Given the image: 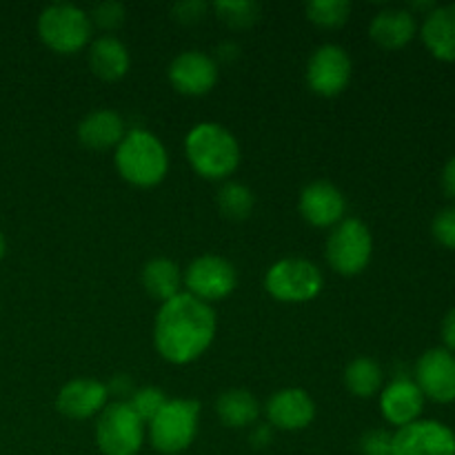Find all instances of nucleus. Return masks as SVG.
Instances as JSON below:
<instances>
[{"label": "nucleus", "mask_w": 455, "mask_h": 455, "mask_svg": "<svg viewBox=\"0 0 455 455\" xmlns=\"http://www.w3.org/2000/svg\"><path fill=\"white\" fill-rule=\"evenodd\" d=\"M216 336V314L207 302L178 293L163 302L154 327V345L172 364L194 363L212 347Z\"/></svg>", "instance_id": "1"}, {"label": "nucleus", "mask_w": 455, "mask_h": 455, "mask_svg": "<svg viewBox=\"0 0 455 455\" xmlns=\"http://www.w3.org/2000/svg\"><path fill=\"white\" fill-rule=\"evenodd\" d=\"M185 154L194 172L209 180H225L240 164L238 140L218 123L196 124L185 138Z\"/></svg>", "instance_id": "2"}, {"label": "nucleus", "mask_w": 455, "mask_h": 455, "mask_svg": "<svg viewBox=\"0 0 455 455\" xmlns=\"http://www.w3.org/2000/svg\"><path fill=\"white\" fill-rule=\"evenodd\" d=\"M116 169L129 185L149 189L167 176V149L151 132L133 129L124 133L123 142L116 147Z\"/></svg>", "instance_id": "3"}, {"label": "nucleus", "mask_w": 455, "mask_h": 455, "mask_svg": "<svg viewBox=\"0 0 455 455\" xmlns=\"http://www.w3.org/2000/svg\"><path fill=\"white\" fill-rule=\"evenodd\" d=\"M200 404L196 400H167L158 416L147 425L156 451L164 455L182 453L198 434Z\"/></svg>", "instance_id": "4"}, {"label": "nucleus", "mask_w": 455, "mask_h": 455, "mask_svg": "<svg viewBox=\"0 0 455 455\" xmlns=\"http://www.w3.org/2000/svg\"><path fill=\"white\" fill-rule=\"evenodd\" d=\"M89 13L76 4H49L38 18V36L52 52L76 53L92 38Z\"/></svg>", "instance_id": "5"}, {"label": "nucleus", "mask_w": 455, "mask_h": 455, "mask_svg": "<svg viewBox=\"0 0 455 455\" xmlns=\"http://www.w3.org/2000/svg\"><path fill=\"white\" fill-rule=\"evenodd\" d=\"M373 256V238L369 227L358 218H345L327 238V262L342 275H358Z\"/></svg>", "instance_id": "6"}, {"label": "nucleus", "mask_w": 455, "mask_h": 455, "mask_svg": "<svg viewBox=\"0 0 455 455\" xmlns=\"http://www.w3.org/2000/svg\"><path fill=\"white\" fill-rule=\"evenodd\" d=\"M145 440V422L127 403H114L98 413L96 444L102 455H136Z\"/></svg>", "instance_id": "7"}, {"label": "nucleus", "mask_w": 455, "mask_h": 455, "mask_svg": "<svg viewBox=\"0 0 455 455\" xmlns=\"http://www.w3.org/2000/svg\"><path fill=\"white\" fill-rule=\"evenodd\" d=\"M265 289L280 302H309L323 289V274L305 258H283L267 271Z\"/></svg>", "instance_id": "8"}, {"label": "nucleus", "mask_w": 455, "mask_h": 455, "mask_svg": "<svg viewBox=\"0 0 455 455\" xmlns=\"http://www.w3.org/2000/svg\"><path fill=\"white\" fill-rule=\"evenodd\" d=\"M238 275L234 265L220 256H200L182 274L187 293L203 302H216L229 296L235 289Z\"/></svg>", "instance_id": "9"}, {"label": "nucleus", "mask_w": 455, "mask_h": 455, "mask_svg": "<svg viewBox=\"0 0 455 455\" xmlns=\"http://www.w3.org/2000/svg\"><path fill=\"white\" fill-rule=\"evenodd\" d=\"M391 455H455V431L440 420H416L394 434Z\"/></svg>", "instance_id": "10"}, {"label": "nucleus", "mask_w": 455, "mask_h": 455, "mask_svg": "<svg viewBox=\"0 0 455 455\" xmlns=\"http://www.w3.org/2000/svg\"><path fill=\"white\" fill-rule=\"evenodd\" d=\"M413 382L425 400L438 404L455 403V354L444 347L425 351L413 369Z\"/></svg>", "instance_id": "11"}, {"label": "nucleus", "mask_w": 455, "mask_h": 455, "mask_svg": "<svg viewBox=\"0 0 455 455\" xmlns=\"http://www.w3.org/2000/svg\"><path fill=\"white\" fill-rule=\"evenodd\" d=\"M351 80V58L338 44H323L315 49L307 65V84L314 93L333 98L347 89Z\"/></svg>", "instance_id": "12"}, {"label": "nucleus", "mask_w": 455, "mask_h": 455, "mask_svg": "<svg viewBox=\"0 0 455 455\" xmlns=\"http://www.w3.org/2000/svg\"><path fill=\"white\" fill-rule=\"evenodd\" d=\"M169 80L185 96H204L216 87L218 65L209 53L198 49L182 52L169 65Z\"/></svg>", "instance_id": "13"}, {"label": "nucleus", "mask_w": 455, "mask_h": 455, "mask_svg": "<svg viewBox=\"0 0 455 455\" xmlns=\"http://www.w3.org/2000/svg\"><path fill=\"white\" fill-rule=\"evenodd\" d=\"M300 213L311 227H336L345 220L347 200L338 187L327 180H315L307 185L300 194Z\"/></svg>", "instance_id": "14"}, {"label": "nucleus", "mask_w": 455, "mask_h": 455, "mask_svg": "<svg viewBox=\"0 0 455 455\" xmlns=\"http://www.w3.org/2000/svg\"><path fill=\"white\" fill-rule=\"evenodd\" d=\"M422 409H425V395L418 389L413 378L398 376L380 391L382 418L398 429L420 420Z\"/></svg>", "instance_id": "15"}, {"label": "nucleus", "mask_w": 455, "mask_h": 455, "mask_svg": "<svg viewBox=\"0 0 455 455\" xmlns=\"http://www.w3.org/2000/svg\"><path fill=\"white\" fill-rule=\"evenodd\" d=\"M269 425L283 431H300L309 427L315 418V403L305 389L275 391L267 403Z\"/></svg>", "instance_id": "16"}, {"label": "nucleus", "mask_w": 455, "mask_h": 455, "mask_svg": "<svg viewBox=\"0 0 455 455\" xmlns=\"http://www.w3.org/2000/svg\"><path fill=\"white\" fill-rule=\"evenodd\" d=\"M107 385L92 380V378H78L67 382L58 394V411L74 420H87L98 416L107 407Z\"/></svg>", "instance_id": "17"}, {"label": "nucleus", "mask_w": 455, "mask_h": 455, "mask_svg": "<svg viewBox=\"0 0 455 455\" xmlns=\"http://www.w3.org/2000/svg\"><path fill=\"white\" fill-rule=\"evenodd\" d=\"M418 34V20L409 9L403 7H389L382 9L373 16L371 25H369V36L378 47L387 49V52H398V49L407 47Z\"/></svg>", "instance_id": "18"}, {"label": "nucleus", "mask_w": 455, "mask_h": 455, "mask_svg": "<svg viewBox=\"0 0 455 455\" xmlns=\"http://www.w3.org/2000/svg\"><path fill=\"white\" fill-rule=\"evenodd\" d=\"M420 36L431 56L443 62H455V3L438 4L427 13L422 18Z\"/></svg>", "instance_id": "19"}, {"label": "nucleus", "mask_w": 455, "mask_h": 455, "mask_svg": "<svg viewBox=\"0 0 455 455\" xmlns=\"http://www.w3.org/2000/svg\"><path fill=\"white\" fill-rule=\"evenodd\" d=\"M124 138V120L114 109H96L84 116L78 124V140L87 149H114Z\"/></svg>", "instance_id": "20"}, {"label": "nucleus", "mask_w": 455, "mask_h": 455, "mask_svg": "<svg viewBox=\"0 0 455 455\" xmlns=\"http://www.w3.org/2000/svg\"><path fill=\"white\" fill-rule=\"evenodd\" d=\"M132 58H129L127 47L120 43L116 36H100L92 43L89 49V67L100 80H120L129 71Z\"/></svg>", "instance_id": "21"}, {"label": "nucleus", "mask_w": 455, "mask_h": 455, "mask_svg": "<svg viewBox=\"0 0 455 455\" xmlns=\"http://www.w3.org/2000/svg\"><path fill=\"white\" fill-rule=\"evenodd\" d=\"M216 413L222 425L229 429H244V427L256 425L260 416V404L251 391L229 389L216 400Z\"/></svg>", "instance_id": "22"}, {"label": "nucleus", "mask_w": 455, "mask_h": 455, "mask_svg": "<svg viewBox=\"0 0 455 455\" xmlns=\"http://www.w3.org/2000/svg\"><path fill=\"white\" fill-rule=\"evenodd\" d=\"M142 287L154 300L167 302L180 293L182 274L169 258H154L142 269Z\"/></svg>", "instance_id": "23"}, {"label": "nucleus", "mask_w": 455, "mask_h": 455, "mask_svg": "<svg viewBox=\"0 0 455 455\" xmlns=\"http://www.w3.org/2000/svg\"><path fill=\"white\" fill-rule=\"evenodd\" d=\"M382 382H385V373L373 358L360 355L347 364L345 385L358 398H373L378 391H382Z\"/></svg>", "instance_id": "24"}, {"label": "nucleus", "mask_w": 455, "mask_h": 455, "mask_svg": "<svg viewBox=\"0 0 455 455\" xmlns=\"http://www.w3.org/2000/svg\"><path fill=\"white\" fill-rule=\"evenodd\" d=\"M253 194L243 182H227L218 191V207L229 220H247L253 212Z\"/></svg>", "instance_id": "25"}, {"label": "nucleus", "mask_w": 455, "mask_h": 455, "mask_svg": "<svg viewBox=\"0 0 455 455\" xmlns=\"http://www.w3.org/2000/svg\"><path fill=\"white\" fill-rule=\"evenodd\" d=\"M351 4L347 0H311L307 4V18L323 29H338L349 20Z\"/></svg>", "instance_id": "26"}, {"label": "nucleus", "mask_w": 455, "mask_h": 455, "mask_svg": "<svg viewBox=\"0 0 455 455\" xmlns=\"http://www.w3.org/2000/svg\"><path fill=\"white\" fill-rule=\"evenodd\" d=\"M216 13L227 27L231 29H249L251 25H256L260 20V4L251 3V0H225V3H216Z\"/></svg>", "instance_id": "27"}, {"label": "nucleus", "mask_w": 455, "mask_h": 455, "mask_svg": "<svg viewBox=\"0 0 455 455\" xmlns=\"http://www.w3.org/2000/svg\"><path fill=\"white\" fill-rule=\"evenodd\" d=\"M167 395L158 387H140V389H133L132 398L127 400L129 407L136 411V416L140 418L145 425H149L156 416H158L160 409L167 404Z\"/></svg>", "instance_id": "28"}, {"label": "nucleus", "mask_w": 455, "mask_h": 455, "mask_svg": "<svg viewBox=\"0 0 455 455\" xmlns=\"http://www.w3.org/2000/svg\"><path fill=\"white\" fill-rule=\"evenodd\" d=\"M89 20H92V27H98L102 31H114L124 22V7L120 3H114V0L100 3L92 9Z\"/></svg>", "instance_id": "29"}, {"label": "nucleus", "mask_w": 455, "mask_h": 455, "mask_svg": "<svg viewBox=\"0 0 455 455\" xmlns=\"http://www.w3.org/2000/svg\"><path fill=\"white\" fill-rule=\"evenodd\" d=\"M431 234L443 247L455 251V204L440 209L431 222Z\"/></svg>", "instance_id": "30"}, {"label": "nucleus", "mask_w": 455, "mask_h": 455, "mask_svg": "<svg viewBox=\"0 0 455 455\" xmlns=\"http://www.w3.org/2000/svg\"><path fill=\"white\" fill-rule=\"evenodd\" d=\"M394 434L387 429H371L360 438V453L363 455H391Z\"/></svg>", "instance_id": "31"}, {"label": "nucleus", "mask_w": 455, "mask_h": 455, "mask_svg": "<svg viewBox=\"0 0 455 455\" xmlns=\"http://www.w3.org/2000/svg\"><path fill=\"white\" fill-rule=\"evenodd\" d=\"M207 12L209 4L200 3V0H185V3H178L172 7V16L182 25H198Z\"/></svg>", "instance_id": "32"}, {"label": "nucleus", "mask_w": 455, "mask_h": 455, "mask_svg": "<svg viewBox=\"0 0 455 455\" xmlns=\"http://www.w3.org/2000/svg\"><path fill=\"white\" fill-rule=\"evenodd\" d=\"M440 336H443L444 349L455 354V307L444 315L443 327H440Z\"/></svg>", "instance_id": "33"}, {"label": "nucleus", "mask_w": 455, "mask_h": 455, "mask_svg": "<svg viewBox=\"0 0 455 455\" xmlns=\"http://www.w3.org/2000/svg\"><path fill=\"white\" fill-rule=\"evenodd\" d=\"M440 182H443V189L449 198L455 200V156L447 160L443 169V176H440Z\"/></svg>", "instance_id": "34"}, {"label": "nucleus", "mask_w": 455, "mask_h": 455, "mask_svg": "<svg viewBox=\"0 0 455 455\" xmlns=\"http://www.w3.org/2000/svg\"><path fill=\"white\" fill-rule=\"evenodd\" d=\"M107 394H114V395H123V398H132V394H133V385H132V380H129L127 376H120V378H114V380L109 382V385H107ZM127 400H124V403H127Z\"/></svg>", "instance_id": "35"}, {"label": "nucleus", "mask_w": 455, "mask_h": 455, "mask_svg": "<svg viewBox=\"0 0 455 455\" xmlns=\"http://www.w3.org/2000/svg\"><path fill=\"white\" fill-rule=\"evenodd\" d=\"M271 440H274V427L271 425H256L251 434V444L256 449H265L269 447Z\"/></svg>", "instance_id": "36"}, {"label": "nucleus", "mask_w": 455, "mask_h": 455, "mask_svg": "<svg viewBox=\"0 0 455 455\" xmlns=\"http://www.w3.org/2000/svg\"><path fill=\"white\" fill-rule=\"evenodd\" d=\"M235 56H238V47H235L234 43H222L220 47H218V58H220V60L231 62Z\"/></svg>", "instance_id": "37"}, {"label": "nucleus", "mask_w": 455, "mask_h": 455, "mask_svg": "<svg viewBox=\"0 0 455 455\" xmlns=\"http://www.w3.org/2000/svg\"><path fill=\"white\" fill-rule=\"evenodd\" d=\"M4 249H7V244H4V235H3V231H0V260L4 258Z\"/></svg>", "instance_id": "38"}]
</instances>
